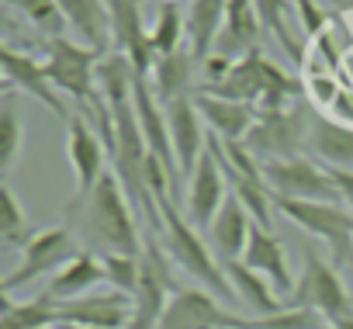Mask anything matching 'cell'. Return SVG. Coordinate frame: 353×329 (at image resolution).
I'll return each instance as SVG.
<instances>
[{
	"label": "cell",
	"mask_w": 353,
	"mask_h": 329,
	"mask_svg": "<svg viewBox=\"0 0 353 329\" xmlns=\"http://www.w3.org/2000/svg\"><path fill=\"white\" fill-rule=\"evenodd\" d=\"M260 46V18H256V0H229L225 11V28L219 35L215 52L229 56V59H243L250 52H256Z\"/></svg>",
	"instance_id": "7402d4cb"
},
{
	"label": "cell",
	"mask_w": 353,
	"mask_h": 329,
	"mask_svg": "<svg viewBox=\"0 0 353 329\" xmlns=\"http://www.w3.org/2000/svg\"><path fill=\"white\" fill-rule=\"evenodd\" d=\"M0 236L8 246H28V215L18 201V195L11 191V184H0Z\"/></svg>",
	"instance_id": "f546056e"
},
{
	"label": "cell",
	"mask_w": 353,
	"mask_h": 329,
	"mask_svg": "<svg viewBox=\"0 0 353 329\" xmlns=\"http://www.w3.org/2000/svg\"><path fill=\"white\" fill-rule=\"evenodd\" d=\"M73 212V208H70ZM83 232L90 236L94 246H101L104 253H121V257H142L145 239H139V226H135V208L121 188V181L114 177V170H108L101 177V184L94 188V195L83 205L80 215Z\"/></svg>",
	"instance_id": "7a4b0ae2"
},
{
	"label": "cell",
	"mask_w": 353,
	"mask_h": 329,
	"mask_svg": "<svg viewBox=\"0 0 353 329\" xmlns=\"http://www.w3.org/2000/svg\"><path fill=\"white\" fill-rule=\"evenodd\" d=\"M170 257L159 246L156 236H145L142 246V274H139V288L132 295L135 308H132V326L128 329H156L163 312L173 301V274H170Z\"/></svg>",
	"instance_id": "52a82bcc"
},
{
	"label": "cell",
	"mask_w": 353,
	"mask_h": 329,
	"mask_svg": "<svg viewBox=\"0 0 353 329\" xmlns=\"http://www.w3.org/2000/svg\"><path fill=\"white\" fill-rule=\"evenodd\" d=\"M222 267H225V277H229L236 298H239L250 312H256V315H277V312H281V301H277V295H274V284H270L263 274H256V270L246 267L243 260H229V263H222Z\"/></svg>",
	"instance_id": "d4e9b609"
},
{
	"label": "cell",
	"mask_w": 353,
	"mask_h": 329,
	"mask_svg": "<svg viewBox=\"0 0 353 329\" xmlns=\"http://www.w3.org/2000/svg\"><path fill=\"white\" fill-rule=\"evenodd\" d=\"M232 66H236V59H229V56H222V52H212V56L201 63V73H205V83H201V87L222 83V80L232 73Z\"/></svg>",
	"instance_id": "e575fe53"
},
{
	"label": "cell",
	"mask_w": 353,
	"mask_h": 329,
	"mask_svg": "<svg viewBox=\"0 0 353 329\" xmlns=\"http://www.w3.org/2000/svg\"><path fill=\"white\" fill-rule=\"evenodd\" d=\"M246 322L250 319L222 308V301L205 288H184L173 291V301L156 329H246Z\"/></svg>",
	"instance_id": "30bf717a"
},
{
	"label": "cell",
	"mask_w": 353,
	"mask_h": 329,
	"mask_svg": "<svg viewBox=\"0 0 353 329\" xmlns=\"http://www.w3.org/2000/svg\"><path fill=\"white\" fill-rule=\"evenodd\" d=\"M18 149H21V118L11 94H4V108H0V170L4 174L14 167Z\"/></svg>",
	"instance_id": "1f68e13d"
},
{
	"label": "cell",
	"mask_w": 353,
	"mask_h": 329,
	"mask_svg": "<svg viewBox=\"0 0 353 329\" xmlns=\"http://www.w3.org/2000/svg\"><path fill=\"white\" fill-rule=\"evenodd\" d=\"M194 52L181 49V52H173V56H156L152 63V73H149V87L156 94L159 104H176V101H184V97H194Z\"/></svg>",
	"instance_id": "d6986e66"
},
{
	"label": "cell",
	"mask_w": 353,
	"mask_h": 329,
	"mask_svg": "<svg viewBox=\"0 0 353 329\" xmlns=\"http://www.w3.org/2000/svg\"><path fill=\"white\" fill-rule=\"evenodd\" d=\"M225 11H229V0H191L188 35H191V52H194L198 66L215 52L219 35L225 28Z\"/></svg>",
	"instance_id": "cb8c5ba5"
},
{
	"label": "cell",
	"mask_w": 353,
	"mask_h": 329,
	"mask_svg": "<svg viewBox=\"0 0 353 329\" xmlns=\"http://www.w3.org/2000/svg\"><path fill=\"white\" fill-rule=\"evenodd\" d=\"M329 329H353V315H350V319H339V322H332Z\"/></svg>",
	"instance_id": "74e56055"
},
{
	"label": "cell",
	"mask_w": 353,
	"mask_h": 329,
	"mask_svg": "<svg viewBox=\"0 0 353 329\" xmlns=\"http://www.w3.org/2000/svg\"><path fill=\"white\" fill-rule=\"evenodd\" d=\"M343 8H346V11H353V0H343Z\"/></svg>",
	"instance_id": "ab89813d"
},
{
	"label": "cell",
	"mask_w": 353,
	"mask_h": 329,
	"mask_svg": "<svg viewBox=\"0 0 353 329\" xmlns=\"http://www.w3.org/2000/svg\"><path fill=\"white\" fill-rule=\"evenodd\" d=\"M188 215L194 222V229H212L215 215L222 212L225 205V177H222V167H219V159L215 152L208 149L201 159H198V167L188 181Z\"/></svg>",
	"instance_id": "2e32d148"
},
{
	"label": "cell",
	"mask_w": 353,
	"mask_h": 329,
	"mask_svg": "<svg viewBox=\"0 0 353 329\" xmlns=\"http://www.w3.org/2000/svg\"><path fill=\"white\" fill-rule=\"evenodd\" d=\"M8 8H14L21 18H28L39 32H46L49 39H63V28H66V18L59 11L56 0H4Z\"/></svg>",
	"instance_id": "4dcf8cb0"
},
{
	"label": "cell",
	"mask_w": 353,
	"mask_h": 329,
	"mask_svg": "<svg viewBox=\"0 0 353 329\" xmlns=\"http://www.w3.org/2000/svg\"><path fill=\"white\" fill-rule=\"evenodd\" d=\"M66 25L101 56H108L104 49L111 46V18H108V4L104 0H56Z\"/></svg>",
	"instance_id": "603a6c76"
},
{
	"label": "cell",
	"mask_w": 353,
	"mask_h": 329,
	"mask_svg": "<svg viewBox=\"0 0 353 329\" xmlns=\"http://www.w3.org/2000/svg\"><path fill=\"white\" fill-rule=\"evenodd\" d=\"M132 295L125 291H104V295H83L73 301H59V322L66 326H94V329H128L132 326Z\"/></svg>",
	"instance_id": "5bb4252c"
},
{
	"label": "cell",
	"mask_w": 353,
	"mask_h": 329,
	"mask_svg": "<svg viewBox=\"0 0 353 329\" xmlns=\"http://www.w3.org/2000/svg\"><path fill=\"white\" fill-rule=\"evenodd\" d=\"M149 191L156 198V208H159V219H163V229H159V246L166 250V257L181 267L184 274H191L208 295L222 298V301H239L229 277H225V267L219 263V257L208 250V243L201 239V232L194 229L191 219H184V212H176L173 198L166 195L170 191V181L163 177V170H152L149 174Z\"/></svg>",
	"instance_id": "6da1fadb"
},
{
	"label": "cell",
	"mask_w": 353,
	"mask_h": 329,
	"mask_svg": "<svg viewBox=\"0 0 353 329\" xmlns=\"http://www.w3.org/2000/svg\"><path fill=\"white\" fill-rule=\"evenodd\" d=\"M332 184H336V195L343 198V205L353 212V170H329Z\"/></svg>",
	"instance_id": "8d00e7d4"
},
{
	"label": "cell",
	"mask_w": 353,
	"mask_h": 329,
	"mask_svg": "<svg viewBox=\"0 0 353 329\" xmlns=\"http://www.w3.org/2000/svg\"><path fill=\"white\" fill-rule=\"evenodd\" d=\"M166 121H170V139H173V152L181 163V177L191 181L198 159L208 152V139H205V118L194 108V97H184L166 108Z\"/></svg>",
	"instance_id": "9a60e30c"
},
{
	"label": "cell",
	"mask_w": 353,
	"mask_h": 329,
	"mask_svg": "<svg viewBox=\"0 0 353 329\" xmlns=\"http://www.w3.org/2000/svg\"><path fill=\"white\" fill-rule=\"evenodd\" d=\"M308 149L319 163H325V170H353V125L312 114Z\"/></svg>",
	"instance_id": "e0dca14e"
},
{
	"label": "cell",
	"mask_w": 353,
	"mask_h": 329,
	"mask_svg": "<svg viewBox=\"0 0 353 329\" xmlns=\"http://www.w3.org/2000/svg\"><path fill=\"white\" fill-rule=\"evenodd\" d=\"M104 56L90 46L70 42V39H49L46 49V73L56 90L77 97L80 104L94 108L104 94H97V63Z\"/></svg>",
	"instance_id": "5b68a950"
},
{
	"label": "cell",
	"mask_w": 353,
	"mask_h": 329,
	"mask_svg": "<svg viewBox=\"0 0 353 329\" xmlns=\"http://www.w3.org/2000/svg\"><path fill=\"white\" fill-rule=\"evenodd\" d=\"M139 4H145V0H139ZM163 4H166V0H163ZM173 4H181V0H173Z\"/></svg>",
	"instance_id": "60d3db41"
},
{
	"label": "cell",
	"mask_w": 353,
	"mask_h": 329,
	"mask_svg": "<svg viewBox=\"0 0 353 329\" xmlns=\"http://www.w3.org/2000/svg\"><path fill=\"white\" fill-rule=\"evenodd\" d=\"M194 108L201 111L212 135H219L222 142H246V135L256 121V108L222 101V97H208V94H194Z\"/></svg>",
	"instance_id": "44dd1931"
},
{
	"label": "cell",
	"mask_w": 353,
	"mask_h": 329,
	"mask_svg": "<svg viewBox=\"0 0 353 329\" xmlns=\"http://www.w3.org/2000/svg\"><path fill=\"white\" fill-rule=\"evenodd\" d=\"M184 32H188V18L181 14V4L166 0V4L156 11V21H152V28H149V39H152L156 56H173V52H181Z\"/></svg>",
	"instance_id": "83f0119b"
},
{
	"label": "cell",
	"mask_w": 353,
	"mask_h": 329,
	"mask_svg": "<svg viewBox=\"0 0 353 329\" xmlns=\"http://www.w3.org/2000/svg\"><path fill=\"white\" fill-rule=\"evenodd\" d=\"M49 322L59 326V301L42 291L32 301H14L11 295H0V329H46Z\"/></svg>",
	"instance_id": "484cf974"
},
{
	"label": "cell",
	"mask_w": 353,
	"mask_h": 329,
	"mask_svg": "<svg viewBox=\"0 0 353 329\" xmlns=\"http://www.w3.org/2000/svg\"><path fill=\"white\" fill-rule=\"evenodd\" d=\"M104 281H111L114 291L135 295L139 288V274H142V257H121V253H104Z\"/></svg>",
	"instance_id": "836d02e7"
},
{
	"label": "cell",
	"mask_w": 353,
	"mask_h": 329,
	"mask_svg": "<svg viewBox=\"0 0 353 329\" xmlns=\"http://www.w3.org/2000/svg\"><path fill=\"white\" fill-rule=\"evenodd\" d=\"M246 329H325V319L312 308H281L277 315H253Z\"/></svg>",
	"instance_id": "d6a6232c"
},
{
	"label": "cell",
	"mask_w": 353,
	"mask_h": 329,
	"mask_svg": "<svg viewBox=\"0 0 353 329\" xmlns=\"http://www.w3.org/2000/svg\"><path fill=\"white\" fill-rule=\"evenodd\" d=\"M305 142V108H284V111H256V121L246 135L250 156L260 163L294 159Z\"/></svg>",
	"instance_id": "ba28073f"
},
{
	"label": "cell",
	"mask_w": 353,
	"mask_h": 329,
	"mask_svg": "<svg viewBox=\"0 0 353 329\" xmlns=\"http://www.w3.org/2000/svg\"><path fill=\"white\" fill-rule=\"evenodd\" d=\"M291 4H294L298 14H301V28H305V35H322L325 18H322V11H319L315 0H291Z\"/></svg>",
	"instance_id": "d590c367"
},
{
	"label": "cell",
	"mask_w": 353,
	"mask_h": 329,
	"mask_svg": "<svg viewBox=\"0 0 353 329\" xmlns=\"http://www.w3.org/2000/svg\"><path fill=\"white\" fill-rule=\"evenodd\" d=\"M104 4L111 18V42L118 46V52L132 59L135 77H149L156 63V49L142 25V4L139 0H104Z\"/></svg>",
	"instance_id": "4fadbf2b"
},
{
	"label": "cell",
	"mask_w": 353,
	"mask_h": 329,
	"mask_svg": "<svg viewBox=\"0 0 353 329\" xmlns=\"http://www.w3.org/2000/svg\"><path fill=\"white\" fill-rule=\"evenodd\" d=\"M243 263L253 267L256 274H263L274 284V291H281V295L294 291V277H291L284 246L277 243V236L270 229H260L256 222H253V232H250V246L243 253Z\"/></svg>",
	"instance_id": "ffe728a7"
},
{
	"label": "cell",
	"mask_w": 353,
	"mask_h": 329,
	"mask_svg": "<svg viewBox=\"0 0 353 329\" xmlns=\"http://www.w3.org/2000/svg\"><path fill=\"white\" fill-rule=\"evenodd\" d=\"M104 281V263H101V257L97 253H80L70 267H63L56 277H52V284H49V295L56 298V301H73V298H83L94 284H101Z\"/></svg>",
	"instance_id": "4316f807"
},
{
	"label": "cell",
	"mask_w": 353,
	"mask_h": 329,
	"mask_svg": "<svg viewBox=\"0 0 353 329\" xmlns=\"http://www.w3.org/2000/svg\"><path fill=\"white\" fill-rule=\"evenodd\" d=\"M80 253H83V250L77 246L73 232L63 229V226L32 232L18 270H11V274L4 277V284H0V295H11L14 288H25V284H32V281H39V277H46V274H59V270L70 267Z\"/></svg>",
	"instance_id": "8992f818"
},
{
	"label": "cell",
	"mask_w": 353,
	"mask_h": 329,
	"mask_svg": "<svg viewBox=\"0 0 353 329\" xmlns=\"http://www.w3.org/2000/svg\"><path fill=\"white\" fill-rule=\"evenodd\" d=\"M301 260H305V270L294 284V295H291L288 308H312L329 326L339 322V319H350L353 315V298H350V291L339 277V267L322 260L315 250H301Z\"/></svg>",
	"instance_id": "277c9868"
},
{
	"label": "cell",
	"mask_w": 353,
	"mask_h": 329,
	"mask_svg": "<svg viewBox=\"0 0 353 329\" xmlns=\"http://www.w3.org/2000/svg\"><path fill=\"white\" fill-rule=\"evenodd\" d=\"M66 152H70V167L77 174V195H73L70 208H77L80 201H87L94 195V188L108 174L104 170V139L90 128L87 118L73 114L70 118V132H66Z\"/></svg>",
	"instance_id": "7c38bea8"
},
{
	"label": "cell",
	"mask_w": 353,
	"mask_h": 329,
	"mask_svg": "<svg viewBox=\"0 0 353 329\" xmlns=\"http://www.w3.org/2000/svg\"><path fill=\"white\" fill-rule=\"evenodd\" d=\"M291 8H294L291 0H256V18H260V28L270 32V35L277 39V46L301 66V63H305V52H301L298 39L288 32V21H284V14H288Z\"/></svg>",
	"instance_id": "f1b7e54d"
},
{
	"label": "cell",
	"mask_w": 353,
	"mask_h": 329,
	"mask_svg": "<svg viewBox=\"0 0 353 329\" xmlns=\"http://www.w3.org/2000/svg\"><path fill=\"white\" fill-rule=\"evenodd\" d=\"M250 232H253V219L246 212V205L229 195L222 212L215 215L208 236H212V250L219 257V263H229V260H243L246 246H250Z\"/></svg>",
	"instance_id": "ac0fdd59"
},
{
	"label": "cell",
	"mask_w": 353,
	"mask_h": 329,
	"mask_svg": "<svg viewBox=\"0 0 353 329\" xmlns=\"http://www.w3.org/2000/svg\"><path fill=\"white\" fill-rule=\"evenodd\" d=\"M263 181L274 198L288 201H336V184L329 170H322L319 163L294 156V159H277L263 163Z\"/></svg>",
	"instance_id": "9c48e42d"
},
{
	"label": "cell",
	"mask_w": 353,
	"mask_h": 329,
	"mask_svg": "<svg viewBox=\"0 0 353 329\" xmlns=\"http://www.w3.org/2000/svg\"><path fill=\"white\" fill-rule=\"evenodd\" d=\"M56 329H94V326H66V322H59Z\"/></svg>",
	"instance_id": "f35d334b"
},
{
	"label": "cell",
	"mask_w": 353,
	"mask_h": 329,
	"mask_svg": "<svg viewBox=\"0 0 353 329\" xmlns=\"http://www.w3.org/2000/svg\"><path fill=\"white\" fill-rule=\"evenodd\" d=\"M274 208L288 215L294 226L312 232L332 250V263L346 267L353 263V212L339 201H288L274 198Z\"/></svg>",
	"instance_id": "3957f363"
},
{
	"label": "cell",
	"mask_w": 353,
	"mask_h": 329,
	"mask_svg": "<svg viewBox=\"0 0 353 329\" xmlns=\"http://www.w3.org/2000/svg\"><path fill=\"white\" fill-rule=\"evenodd\" d=\"M0 63H4V94H14V90H25L28 97H35L42 108H49L56 118H73L70 108L63 104L59 90L52 87L49 73H46V63L32 59L28 52H18L14 46H4L0 49Z\"/></svg>",
	"instance_id": "8fae6325"
}]
</instances>
